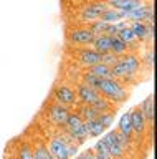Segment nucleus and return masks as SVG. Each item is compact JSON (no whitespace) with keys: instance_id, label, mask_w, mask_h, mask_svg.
Returning <instances> with one entry per match:
<instances>
[{"instance_id":"nucleus-6","label":"nucleus","mask_w":157,"mask_h":159,"mask_svg":"<svg viewBox=\"0 0 157 159\" xmlns=\"http://www.w3.org/2000/svg\"><path fill=\"white\" fill-rule=\"evenodd\" d=\"M53 98L56 103L65 104V106H75L78 104V96L76 89L71 88L70 84H56L53 89Z\"/></svg>"},{"instance_id":"nucleus-7","label":"nucleus","mask_w":157,"mask_h":159,"mask_svg":"<svg viewBox=\"0 0 157 159\" xmlns=\"http://www.w3.org/2000/svg\"><path fill=\"white\" fill-rule=\"evenodd\" d=\"M76 58L78 63L85 68H89L93 65L101 61V53H98L93 47H78L76 48Z\"/></svg>"},{"instance_id":"nucleus-1","label":"nucleus","mask_w":157,"mask_h":159,"mask_svg":"<svg viewBox=\"0 0 157 159\" xmlns=\"http://www.w3.org/2000/svg\"><path fill=\"white\" fill-rule=\"evenodd\" d=\"M99 94L104 96L106 99H109L112 104H121L124 103L127 98H129V91L127 88L122 84L119 80L116 78H102L101 80V84H99Z\"/></svg>"},{"instance_id":"nucleus-36","label":"nucleus","mask_w":157,"mask_h":159,"mask_svg":"<svg viewBox=\"0 0 157 159\" xmlns=\"http://www.w3.org/2000/svg\"><path fill=\"white\" fill-rule=\"evenodd\" d=\"M104 2H107V3H112V2H117V0H104Z\"/></svg>"},{"instance_id":"nucleus-35","label":"nucleus","mask_w":157,"mask_h":159,"mask_svg":"<svg viewBox=\"0 0 157 159\" xmlns=\"http://www.w3.org/2000/svg\"><path fill=\"white\" fill-rule=\"evenodd\" d=\"M94 159H111V157H106V156H99V154H96Z\"/></svg>"},{"instance_id":"nucleus-31","label":"nucleus","mask_w":157,"mask_h":159,"mask_svg":"<svg viewBox=\"0 0 157 159\" xmlns=\"http://www.w3.org/2000/svg\"><path fill=\"white\" fill-rule=\"evenodd\" d=\"M141 61L144 63V66L149 70V71H152V70H154V50L152 48L147 50V52L144 53V58H142Z\"/></svg>"},{"instance_id":"nucleus-29","label":"nucleus","mask_w":157,"mask_h":159,"mask_svg":"<svg viewBox=\"0 0 157 159\" xmlns=\"http://www.w3.org/2000/svg\"><path fill=\"white\" fill-rule=\"evenodd\" d=\"M91 106L94 108L98 113H104V111H111V109H116V108H112V103L109 101V99H106L104 96H99L94 103L91 104Z\"/></svg>"},{"instance_id":"nucleus-33","label":"nucleus","mask_w":157,"mask_h":159,"mask_svg":"<svg viewBox=\"0 0 157 159\" xmlns=\"http://www.w3.org/2000/svg\"><path fill=\"white\" fill-rule=\"evenodd\" d=\"M117 60H119V57H116L114 53H111V52H107V53H102L101 55V63H104L107 65V66H112Z\"/></svg>"},{"instance_id":"nucleus-2","label":"nucleus","mask_w":157,"mask_h":159,"mask_svg":"<svg viewBox=\"0 0 157 159\" xmlns=\"http://www.w3.org/2000/svg\"><path fill=\"white\" fill-rule=\"evenodd\" d=\"M127 22H144L147 25H154V5L152 3H141L139 7L126 13Z\"/></svg>"},{"instance_id":"nucleus-11","label":"nucleus","mask_w":157,"mask_h":159,"mask_svg":"<svg viewBox=\"0 0 157 159\" xmlns=\"http://www.w3.org/2000/svg\"><path fill=\"white\" fill-rule=\"evenodd\" d=\"M129 116H131V126H132V134L136 136H141V134L146 133V128H147V121L142 114L141 108L139 106H134L129 111Z\"/></svg>"},{"instance_id":"nucleus-27","label":"nucleus","mask_w":157,"mask_h":159,"mask_svg":"<svg viewBox=\"0 0 157 159\" xmlns=\"http://www.w3.org/2000/svg\"><path fill=\"white\" fill-rule=\"evenodd\" d=\"M85 123H86V129H88V134H89V136L99 138V136H102V134H104V131H106V129L102 128L101 124L96 121V119H91V121H85Z\"/></svg>"},{"instance_id":"nucleus-16","label":"nucleus","mask_w":157,"mask_h":159,"mask_svg":"<svg viewBox=\"0 0 157 159\" xmlns=\"http://www.w3.org/2000/svg\"><path fill=\"white\" fill-rule=\"evenodd\" d=\"M142 114H144L146 121L149 124H154V93H150L144 101L139 104Z\"/></svg>"},{"instance_id":"nucleus-3","label":"nucleus","mask_w":157,"mask_h":159,"mask_svg":"<svg viewBox=\"0 0 157 159\" xmlns=\"http://www.w3.org/2000/svg\"><path fill=\"white\" fill-rule=\"evenodd\" d=\"M68 141H73L68 134H58V136H53L50 139L46 148L55 159H70V156H68Z\"/></svg>"},{"instance_id":"nucleus-21","label":"nucleus","mask_w":157,"mask_h":159,"mask_svg":"<svg viewBox=\"0 0 157 159\" xmlns=\"http://www.w3.org/2000/svg\"><path fill=\"white\" fill-rule=\"evenodd\" d=\"M129 27H131V30H132V33L136 35L137 42H146L147 27H149V25L144 23V22H129Z\"/></svg>"},{"instance_id":"nucleus-30","label":"nucleus","mask_w":157,"mask_h":159,"mask_svg":"<svg viewBox=\"0 0 157 159\" xmlns=\"http://www.w3.org/2000/svg\"><path fill=\"white\" fill-rule=\"evenodd\" d=\"M106 27H107V23L102 22L101 18H98V20H94V22H91L88 28H89L91 32H93V35L96 37V35H102V33H104L106 32Z\"/></svg>"},{"instance_id":"nucleus-34","label":"nucleus","mask_w":157,"mask_h":159,"mask_svg":"<svg viewBox=\"0 0 157 159\" xmlns=\"http://www.w3.org/2000/svg\"><path fill=\"white\" fill-rule=\"evenodd\" d=\"M94 156H96V152L93 151V149H86L83 154H80L76 159H94Z\"/></svg>"},{"instance_id":"nucleus-17","label":"nucleus","mask_w":157,"mask_h":159,"mask_svg":"<svg viewBox=\"0 0 157 159\" xmlns=\"http://www.w3.org/2000/svg\"><path fill=\"white\" fill-rule=\"evenodd\" d=\"M141 3H144V2H142V0H117V2L109 3V7L122 12L124 13V18H126V13L131 12V10H134L136 7H139Z\"/></svg>"},{"instance_id":"nucleus-28","label":"nucleus","mask_w":157,"mask_h":159,"mask_svg":"<svg viewBox=\"0 0 157 159\" xmlns=\"http://www.w3.org/2000/svg\"><path fill=\"white\" fill-rule=\"evenodd\" d=\"M33 157L35 159H55L51 156V152L48 151L46 144L43 143H38L35 148H33Z\"/></svg>"},{"instance_id":"nucleus-9","label":"nucleus","mask_w":157,"mask_h":159,"mask_svg":"<svg viewBox=\"0 0 157 159\" xmlns=\"http://www.w3.org/2000/svg\"><path fill=\"white\" fill-rule=\"evenodd\" d=\"M76 96H78V103H83V104H93L96 101L98 98L101 96L99 91L91 86H88V84H85L83 81H80L76 84Z\"/></svg>"},{"instance_id":"nucleus-22","label":"nucleus","mask_w":157,"mask_h":159,"mask_svg":"<svg viewBox=\"0 0 157 159\" xmlns=\"http://www.w3.org/2000/svg\"><path fill=\"white\" fill-rule=\"evenodd\" d=\"M127 52H129V47H127L122 40H119L116 35L111 37V53H114L116 57H122V55H126Z\"/></svg>"},{"instance_id":"nucleus-19","label":"nucleus","mask_w":157,"mask_h":159,"mask_svg":"<svg viewBox=\"0 0 157 159\" xmlns=\"http://www.w3.org/2000/svg\"><path fill=\"white\" fill-rule=\"evenodd\" d=\"M117 133H121V134H124V136L132 138V126H131L129 111H126V113L119 118V121H117Z\"/></svg>"},{"instance_id":"nucleus-12","label":"nucleus","mask_w":157,"mask_h":159,"mask_svg":"<svg viewBox=\"0 0 157 159\" xmlns=\"http://www.w3.org/2000/svg\"><path fill=\"white\" fill-rule=\"evenodd\" d=\"M119 60H121V63H122V66H124L127 75H137V73H139V70L142 68L141 58L137 57L136 53H132V52H127L126 55L119 57Z\"/></svg>"},{"instance_id":"nucleus-20","label":"nucleus","mask_w":157,"mask_h":159,"mask_svg":"<svg viewBox=\"0 0 157 159\" xmlns=\"http://www.w3.org/2000/svg\"><path fill=\"white\" fill-rule=\"evenodd\" d=\"M80 106H78V114L81 116V119L83 121H91V119H96L98 118V113L94 108L91 106V104H83V103H78Z\"/></svg>"},{"instance_id":"nucleus-18","label":"nucleus","mask_w":157,"mask_h":159,"mask_svg":"<svg viewBox=\"0 0 157 159\" xmlns=\"http://www.w3.org/2000/svg\"><path fill=\"white\" fill-rule=\"evenodd\" d=\"M99 18L106 23H116V22H121V20H126L124 13L119 12V10H116V8H112V7H107L104 12L101 13Z\"/></svg>"},{"instance_id":"nucleus-24","label":"nucleus","mask_w":157,"mask_h":159,"mask_svg":"<svg viewBox=\"0 0 157 159\" xmlns=\"http://www.w3.org/2000/svg\"><path fill=\"white\" fill-rule=\"evenodd\" d=\"M114 113H116V109L99 113V114H98V118H96V121L99 123L104 129H109V128L112 126V121H114Z\"/></svg>"},{"instance_id":"nucleus-14","label":"nucleus","mask_w":157,"mask_h":159,"mask_svg":"<svg viewBox=\"0 0 157 159\" xmlns=\"http://www.w3.org/2000/svg\"><path fill=\"white\" fill-rule=\"evenodd\" d=\"M66 134L76 144H83L88 139V136H89V134H88V129H86V123L85 121L80 123V124H76V126H73V128H70V129H66Z\"/></svg>"},{"instance_id":"nucleus-23","label":"nucleus","mask_w":157,"mask_h":159,"mask_svg":"<svg viewBox=\"0 0 157 159\" xmlns=\"http://www.w3.org/2000/svg\"><path fill=\"white\" fill-rule=\"evenodd\" d=\"M93 75H96V76H99V78H111L112 76V73H111V66H107V65L104 63H96V65H93V66L88 68Z\"/></svg>"},{"instance_id":"nucleus-26","label":"nucleus","mask_w":157,"mask_h":159,"mask_svg":"<svg viewBox=\"0 0 157 159\" xmlns=\"http://www.w3.org/2000/svg\"><path fill=\"white\" fill-rule=\"evenodd\" d=\"M17 159H35L33 157V148H32V143L28 141H23L17 149Z\"/></svg>"},{"instance_id":"nucleus-5","label":"nucleus","mask_w":157,"mask_h":159,"mask_svg":"<svg viewBox=\"0 0 157 159\" xmlns=\"http://www.w3.org/2000/svg\"><path fill=\"white\" fill-rule=\"evenodd\" d=\"M66 40L68 43L73 47H91L94 35L89 28H73L66 33Z\"/></svg>"},{"instance_id":"nucleus-13","label":"nucleus","mask_w":157,"mask_h":159,"mask_svg":"<svg viewBox=\"0 0 157 159\" xmlns=\"http://www.w3.org/2000/svg\"><path fill=\"white\" fill-rule=\"evenodd\" d=\"M119 40H122L127 47H129V52L131 50H137V45H139V42H137V38H136V35L132 33V30L129 27V22H127V25H124L122 28H119V32H117L116 35Z\"/></svg>"},{"instance_id":"nucleus-4","label":"nucleus","mask_w":157,"mask_h":159,"mask_svg":"<svg viewBox=\"0 0 157 159\" xmlns=\"http://www.w3.org/2000/svg\"><path fill=\"white\" fill-rule=\"evenodd\" d=\"M107 7H109V3L104 2V0H94V2H91V3H88L83 7V10L80 12V20L85 23L94 22V20H98L101 17V13L104 12Z\"/></svg>"},{"instance_id":"nucleus-10","label":"nucleus","mask_w":157,"mask_h":159,"mask_svg":"<svg viewBox=\"0 0 157 159\" xmlns=\"http://www.w3.org/2000/svg\"><path fill=\"white\" fill-rule=\"evenodd\" d=\"M68 114H70V109H68V106H65V104H60V103H53L50 104V108H48V119L56 124V126H61L65 124Z\"/></svg>"},{"instance_id":"nucleus-25","label":"nucleus","mask_w":157,"mask_h":159,"mask_svg":"<svg viewBox=\"0 0 157 159\" xmlns=\"http://www.w3.org/2000/svg\"><path fill=\"white\" fill-rule=\"evenodd\" d=\"M101 80L99 76H96V75H93L89 70H86L85 73L81 75V81L88 84V86H91V88H94V89H99V84H101Z\"/></svg>"},{"instance_id":"nucleus-32","label":"nucleus","mask_w":157,"mask_h":159,"mask_svg":"<svg viewBox=\"0 0 157 159\" xmlns=\"http://www.w3.org/2000/svg\"><path fill=\"white\" fill-rule=\"evenodd\" d=\"M93 151H94L96 154H99V156H106V157H111V154H109V149H107L106 146V143L102 141V139H99L96 144H94V148H93Z\"/></svg>"},{"instance_id":"nucleus-15","label":"nucleus","mask_w":157,"mask_h":159,"mask_svg":"<svg viewBox=\"0 0 157 159\" xmlns=\"http://www.w3.org/2000/svg\"><path fill=\"white\" fill-rule=\"evenodd\" d=\"M91 47L94 48L98 53H101V55L111 52V37H109V35H106V33L96 35L94 40H93V43H91Z\"/></svg>"},{"instance_id":"nucleus-8","label":"nucleus","mask_w":157,"mask_h":159,"mask_svg":"<svg viewBox=\"0 0 157 159\" xmlns=\"http://www.w3.org/2000/svg\"><path fill=\"white\" fill-rule=\"evenodd\" d=\"M102 141L106 143L107 149H109V154H111V159H122L124 157V148L121 146L119 139H117V131H104V134H102Z\"/></svg>"}]
</instances>
